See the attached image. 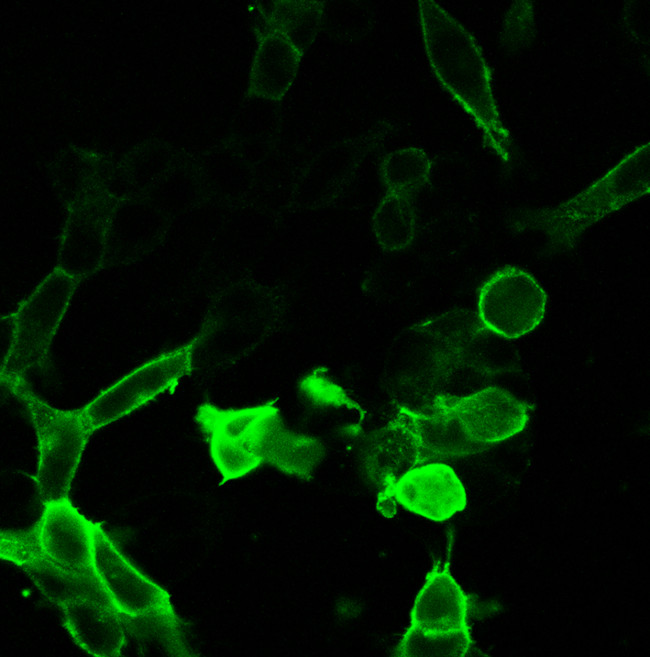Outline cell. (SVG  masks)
<instances>
[{"label": "cell", "mask_w": 650, "mask_h": 657, "mask_svg": "<svg viewBox=\"0 0 650 657\" xmlns=\"http://www.w3.org/2000/svg\"><path fill=\"white\" fill-rule=\"evenodd\" d=\"M2 384L25 408L35 435L36 468L33 482L43 503L69 497L82 457L94 429L78 409L48 403L25 378H8Z\"/></svg>", "instance_id": "obj_1"}, {"label": "cell", "mask_w": 650, "mask_h": 657, "mask_svg": "<svg viewBox=\"0 0 650 657\" xmlns=\"http://www.w3.org/2000/svg\"><path fill=\"white\" fill-rule=\"evenodd\" d=\"M211 459L224 482L240 478L270 461L284 424L273 402L221 408L201 404L195 414Z\"/></svg>", "instance_id": "obj_2"}, {"label": "cell", "mask_w": 650, "mask_h": 657, "mask_svg": "<svg viewBox=\"0 0 650 657\" xmlns=\"http://www.w3.org/2000/svg\"><path fill=\"white\" fill-rule=\"evenodd\" d=\"M192 369V346L161 354L101 389L80 407L96 432L161 396L174 393Z\"/></svg>", "instance_id": "obj_3"}, {"label": "cell", "mask_w": 650, "mask_h": 657, "mask_svg": "<svg viewBox=\"0 0 650 657\" xmlns=\"http://www.w3.org/2000/svg\"><path fill=\"white\" fill-rule=\"evenodd\" d=\"M547 309L548 296L543 285L535 276L516 267L493 273L478 293L480 323L505 339H520L535 331Z\"/></svg>", "instance_id": "obj_4"}, {"label": "cell", "mask_w": 650, "mask_h": 657, "mask_svg": "<svg viewBox=\"0 0 650 657\" xmlns=\"http://www.w3.org/2000/svg\"><path fill=\"white\" fill-rule=\"evenodd\" d=\"M377 506L390 517L398 506L435 522L450 519L467 506L466 488L457 472L442 462L415 465L381 481Z\"/></svg>", "instance_id": "obj_5"}, {"label": "cell", "mask_w": 650, "mask_h": 657, "mask_svg": "<svg viewBox=\"0 0 650 657\" xmlns=\"http://www.w3.org/2000/svg\"><path fill=\"white\" fill-rule=\"evenodd\" d=\"M93 566L106 596L121 614L135 615L172 607L166 590L137 568L97 522Z\"/></svg>", "instance_id": "obj_6"}, {"label": "cell", "mask_w": 650, "mask_h": 657, "mask_svg": "<svg viewBox=\"0 0 650 657\" xmlns=\"http://www.w3.org/2000/svg\"><path fill=\"white\" fill-rule=\"evenodd\" d=\"M95 525L66 497L43 503L32 530L38 547L51 562L74 575L94 577Z\"/></svg>", "instance_id": "obj_7"}, {"label": "cell", "mask_w": 650, "mask_h": 657, "mask_svg": "<svg viewBox=\"0 0 650 657\" xmlns=\"http://www.w3.org/2000/svg\"><path fill=\"white\" fill-rule=\"evenodd\" d=\"M1 559L24 571L59 609L83 597L108 599L96 576L74 575L51 562L38 547L32 528L2 531Z\"/></svg>", "instance_id": "obj_8"}, {"label": "cell", "mask_w": 650, "mask_h": 657, "mask_svg": "<svg viewBox=\"0 0 650 657\" xmlns=\"http://www.w3.org/2000/svg\"><path fill=\"white\" fill-rule=\"evenodd\" d=\"M448 400L464 432L479 449L518 435L530 419L528 405L498 386L448 396Z\"/></svg>", "instance_id": "obj_9"}, {"label": "cell", "mask_w": 650, "mask_h": 657, "mask_svg": "<svg viewBox=\"0 0 650 657\" xmlns=\"http://www.w3.org/2000/svg\"><path fill=\"white\" fill-rule=\"evenodd\" d=\"M473 602L453 576L450 558L436 562L427 573L411 608L407 628L432 636L471 632Z\"/></svg>", "instance_id": "obj_10"}, {"label": "cell", "mask_w": 650, "mask_h": 657, "mask_svg": "<svg viewBox=\"0 0 650 657\" xmlns=\"http://www.w3.org/2000/svg\"><path fill=\"white\" fill-rule=\"evenodd\" d=\"M60 611L68 635L86 654L95 657L122 655L125 640L122 614L108 599L83 597Z\"/></svg>", "instance_id": "obj_11"}, {"label": "cell", "mask_w": 650, "mask_h": 657, "mask_svg": "<svg viewBox=\"0 0 650 657\" xmlns=\"http://www.w3.org/2000/svg\"><path fill=\"white\" fill-rule=\"evenodd\" d=\"M122 655L183 654L181 625L172 607L135 615L122 614Z\"/></svg>", "instance_id": "obj_12"}, {"label": "cell", "mask_w": 650, "mask_h": 657, "mask_svg": "<svg viewBox=\"0 0 650 657\" xmlns=\"http://www.w3.org/2000/svg\"><path fill=\"white\" fill-rule=\"evenodd\" d=\"M473 646L471 632L432 636L406 628L394 654L397 656H465Z\"/></svg>", "instance_id": "obj_13"}]
</instances>
